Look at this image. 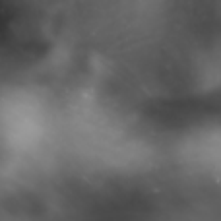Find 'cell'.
I'll use <instances>...</instances> for the list:
<instances>
[{
	"label": "cell",
	"instance_id": "obj_1",
	"mask_svg": "<svg viewBox=\"0 0 221 221\" xmlns=\"http://www.w3.org/2000/svg\"><path fill=\"white\" fill-rule=\"evenodd\" d=\"M82 33H83V22H82ZM83 56H85V43H83ZM85 78H91V70L85 64Z\"/></svg>",
	"mask_w": 221,
	"mask_h": 221
}]
</instances>
